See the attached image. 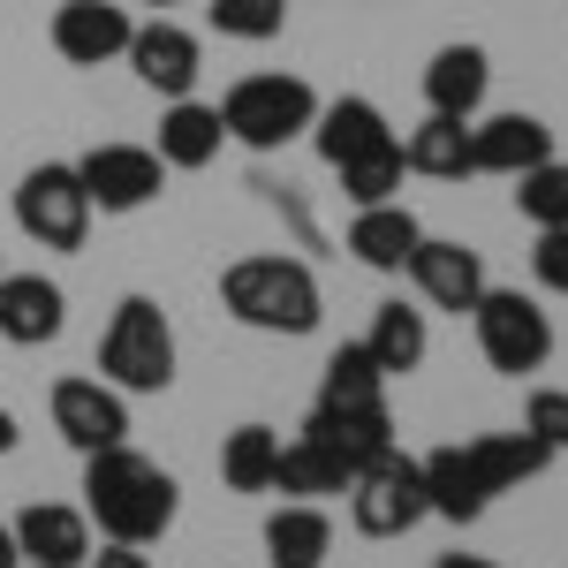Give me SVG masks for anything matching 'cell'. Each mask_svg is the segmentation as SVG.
Listing matches in <instances>:
<instances>
[{"label": "cell", "instance_id": "1", "mask_svg": "<svg viewBox=\"0 0 568 568\" xmlns=\"http://www.w3.org/2000/svg\"><path fill=\"white\" fill-rule=\"evenodd\" d=\"M175 508H182V485L136 455L130 439L106 447V455H84V516L106 546H152L175 530Z\"/></svg>", "mask_w": 568, "mask_h": 568}, {"label": "cell", "instance_id": "2", "mask_svg": "<svg viewBox=\"0 0 568 568\" xmlns=\"http://www.w3.org/2000/svg\"><path fill=\"white\" fill-rule=\"evenodd\" d=\"M220 304L235 326H251V334H311L318 326V273L304 258H281V251H258V258H235L220 273Z\"/></svg>", "mask_w": 568, "mask_h": 568}, {"label": "cell", "instance_id": "3", "mask_svg": "<svg viewBox=\"0 0 568 568\" xmlns=\"http://www.w3.org/2000/svg\"><path fill=\"white\" fill-rule=\"evenodd\" d=\"M99 379L122 394H168L175 387V326L152 296H122L99 334Z\"/></svg>", "mask_w": 568, "mask_h": 568}, {"label": "cell", "instance_id": "4", "mask_svg": "<svg viewBox=\"0 0 568 568\" xmlns=\"http://www.w3.org/2000/svg\"><path fill=\"white\" fill-rule=\"evenodd\" d=\"M311 122H318V91L304 77H243V84H227V99H220V130H227V144H243V152H281Z\"/></svg>", "mask_w": 568, "mask_h": 568}, {"label": "cell", "instance_id": "5", "mask_svg": "<svg viewBox=\"0 0 568 568\" xmlns=\"http://www.w3.org/2000/svg\"><path fill=\"white\" fill-rule=\"evenodd\" d=\"M425 516H433V500H425V463L417 455L387 447L379 463H364L349 478V524L364 538H409Z\"/></svg>", "mask_w": 568, "mask_h": 568}, {"label": "cell", "instance_id": "6", "mask_svg": "<svg viewBox=\"0 0 568 568\" xmlns=\"http://www.w3.org/2000/svg\"><path fill=\"white\" fill-rule=\"evenodd\" d=\"M470 326H478V349L500 379L546 372V356H554V318H546L538 296H524V288H485L478 311H470Z\"/></svg>", "mask_w": 568, "mask_h": 568}, {"label": "cell", "instance_id": "7", "mask_svg": "<svg viewBox=\"0 0 568 568\" xmlns=\"http://www.w3.org/2000/svg\"><path fill=\"white\" fill-rule=\"evenodd\" d=\"M16 227L39 251H84L91 197H84V182H77V160H39L31 175L16 182Z\"/></svg>", "mask_w": 568, "mask_h": 568}, {"label": "cell", "instance_id": "8", "mask_svg": "<svg viewBox=\"0 0 568 568\" xmlns=\"http://www.w3.org/2000/svg\"><path fill=\"white\" fill-rule=\"evenodd\" d=\"M77 182H84L91 213H144L168 190V160L152 144H91L77 160Z\"/></svg>", "mask_w": 568, "mask_h": 568}, {"label": "cell", "instance_id": "9", "mask_svg": "<svg viewBox=\"0 0 568 568\" xmlns=\"http://www.w3.org/2000/svg\"><path fill=\"white\" fill-rule=\"evenodd\" d=\"M53 433L77 455H106L130 439V402L106 379H53Z\"/></svg>", "mask_w": 568, "mask_h": 568}, {"label": "cell", "instance_id": "10", "mask_svg": "<svg viewBox=\"0 0 568 568\" xmlns=\"http://www.w3.org/2000/svg\"><path fill=\"white\" fill-rule=\"evenodd\" d=\"M402 273H409V288H417L433 311H455V318H470L478 296L493 288V281H485V258L470 251V243H447V235H425Z\"/></svg>", "mask_w": 568, "mask_h": 568}, {"label": "cell", "instance_id": "11", "mask_svg": "<svg viewBox=\"0 0 568 568\" xmlns=\"http://www.w3.org/2000/svg\"><path fill=\"white\" fill-rule=\"evenodd\" d=\"M130 69L144 91H160V99H190L197 77H205V45L190 39L182 23L168 16H152V23H136L130 31Z\"/></svg>", "mask_w": 568, "mask_h": 568}, {"label": "cell", "instance_id": "12", "mask_svg": "<svg viewBox=\"0 0 568 568\" xmlns=\"http://www.w3.org/2000/svg\"><path fill=\"white\" fill-rule=\"evenodd\" d=\"M130 8H114V0H61L53 8V53L69 69H106L114 53H130Z\"/></svg>", "mask_w": 568, "mask_h": 568}, {"label": "cell", "instance_id": "13", "mask_svg": "<svg viewBox=\"0 0 568 568\" xmlns=\"http://www.w3.org/2000/svg\"><path fill=\"white\" fill-rule=\"evenodd\" d=\"M69 326V296L45 273H0V342L16 349H45Z\"/></svg>", "mask_w": 568, "mask_h": 568}, {"label": "cell", "instance_id": "14", "mask_svg": "<svg viewBox=\"0 0 568 568\" xmlns=\"http://www.w3.org/2000/svg\"><path fill=\"white\" fill-rule=\"evenodd\" d=\"M311 144H318V160H326V168H349V160H372V152H387V144H402V136L387 130V114H379L364 91H342V99H326V106H318Z\"/></svg>", "mask_w": 568, "mask_h": 568}, {"label": "cell", "instance_id": "15", "mask_svg": "<svg viewBox=\"0 0 568 568\" xmlns=\"http://www.w3.org/2000/svg\"><path fill=\"white\" fill-rule=\"evenodd\" d=\"M16 546L31 568H84L91 561V516L84 508H61V500H31L16 516Z\"/></svg>", "mask_w": 568, "mask_h": 568}, {"label": "cell", "instance_id": "16", "mask_svg": "<svg viewBox=\"0 0 568 568\" xmlns=\"http://www.w3.org/2000/svg\"><path fill=\"white\" fill-rule=\"evenodd\" d=\"M470 152H478V175L516 182V175L554 160V130L538 114H485V122H470Z\"/></svg>", "mask_w": 568, "mask_h": 568}, {"label": "cell", "instance_id": "17", "mask_svg": "<svg viewBox=\"0 0 568 568\" xmlns=\"http://www.w3.org/2000/svg\"><path fill=\"white\" fill-rule=\"evenodd\" d=\"M485 91H493V61H485V45H439L433 61H425V114L478 122Z\"/></svg>", "mask_w": 568, "mask_h": 568}, {"label": "cell", "instance_id": "18", "mask_svg": "<svg viewBox=\"0 0 568 568\" xmlns=\"http://www.w3.org/2000/svg\"><path fill=\"white\" fill-rule=\"evenodd\" d=\"M311 409H326V417H387V372L372 364L364 342H342L326 356V379H318Z\"/></svg>", "mask_w": 568, "mask_h": 568}, {"label": "cell", "instance_id": "19", "mask_svg": "<svg viewBox=\"0 0 568 568\" xmlns=\"http://www.w3.org/2000/svg\"><path fill=\"white\" fill-rule=\"evenodd\" d=\"M417 243H425V220L409 213L402 197H394V205H356V220H349V258L356 265H372V273H402Z\"/></svg>", "mask_w": 568, "mask_h": 568}, {"label": "cell", "instance_id": "20", "mask_svg": "<svg viewBox=\"0 0 568 568\" xmlns=\"http://www.w3.org/2000/svg\"><path fill=\"white\" fill-rule=\"evenodd\" d=\"M463 455H470V470H478V485L500 500V493H516V485H530L546 463H554V447L538 433H478L463 439Z\"/></svg>", "mask_w": 568, "mask_h": 568}, {"label": "cell", "instance_id": "21", "mask_svg": "<svg viewBox=\"0 0 568 568\" xmlns=\"http://www.w3.org/2000/svg\"><path fill=\"white\" fill-rule=\"evenodd\" d=\"M220 144H227V130H220V106H205V99H168V114H160V160L168 168H182V175H197V168H213Z\"/></svg>", "mask_w": 568, "mask_h": 568}, {"label": "cell", "instance_id": "22", "mask_svg": "<svg viewBox=\"0 0 568 568\" xmlns=\"http://www.w3.org/2000/svg\"><path fill=\"white\" fill-rule=\"evenodd\" d=\"M334 554V524L318 500H288L265 516V568H326Z\"/></svg>", "mask_w": 568, "mask_h": 568}, {"label": "cell", "instance_id": "23", "mask_svg": "<svg viewBox=\"0 0 568 568\" xmlns=\"http://www.w3.org/2000/svg\"><path fill=\"white\" fill-rule=\"evenodd\" d=\"M402 168L425 182H463L478 175V152H470V122H447V114H425L417 130L402 136Z\"/></svg>", "mask_w": 568, "mask_h": 568}, {"label": "cell", "instance_id": "24", "mask_svg": "<svg viewBox=\"0 0 568 568\" xmlns=\"http://www.w3.org/2000/svg\"><path fill=\"white\" fill-rule=\"evenodd\" d=\"M417 463H425V500H433V516H447V524H478L485 508H493V493L478 485L470 455H463V439H447V447L417 455Z\"/></svg>", "mask_w": 568, "mask_h": 568}, {"label": "cell", "instance_id": "25", "mask_svg": "<svg viewBox=\"0 0 568 568\" xmlns=\"http://www.w3.org/2000/svg\"><path fill=\"white\" fill-rule=\"evenodd\" d=\"M364 349H372V364L387 372V379H409L425 356H433V326H425V311L417 304H379L372 311V334H364Z\"/></svg>", "mask_w": 568, "mask_h": 568}, {"label": "cell", "instance_id": "26", "mask_svg": "<svg viewBox=\"0 0 568 568\" xmlns=\"http://www.w3.org/2000/svg\"><path fill=\"white\" fill-rule=\"evenodd\" d=\"M273 493H296V500H326V493H349V463L326 447V439H281V478H273Z\"/></svg>", "mask_w": 568, "mask_h": 568}, {"label": "cell", "instance_id": "27", "mask_svg": "<svg viewBox=\"0 0 568 568\" xmlns=\"http://www.w3.org/2000/svg\"><path fill=\"white\" fill-rule=\"evenodd\" d=\"M220 478H227V493H273V478H281V433L273 425H235L220 439Z\"/></svg>", "mask_w": 568, "mask_h": 568}, {"label": "cell", "instance_id": "28", "mask_svg": "<svg viewBox=\"0 0 568 568\" xmlns=\"http://www.w3.org/2000/svg\"><path fill=\"white\" fill-rule=\"evenodd\" d=\"M304 433H311V439H326V447L349 463V478H356L364 463H379V455L394 447V417H326V409H311Z\"/></svg>", "mask_w": 568, "mask_h": 568}, {"label": "cell", "instance_id": "29", "mask_svg": "<svg viewBox=\"0 0 568 568\" xmlns=\"http://www.w3.org/2000/svg\"><path fill=\"white\" fill-rule=\"evenodd\" d=\"M516 213L530 227H568V160H546V168L516 175Z\"/></svg>", "mask_w": 568, "mask_h": 568}, {"label": "cell", "instance_id": "30", "mask_svg": "<svg viewBox=\"0 0 568 568\" xmlns=\"http://www.w3.org/2000/svg\"><path fill=\"white\" fill-rule=\"evenodd\" d=\"M342 175V197L349 205H394L402 197V144H387V152H372V160H349V168H334Z\"/></svg>", "mask_w": 568, "mask_h": 568}, {"label": "cell", "instance_id": "31", "mask_svg": "<svg viewBox=\"0 0 568 568\" xmlns=\"http://www.w3.org/2000/svg\"><path fill=\"white\" fill-rule=\"evenodd\" d=\"M205 16H213L220 39L265 45V39H281V23H288V0H213Z\"/></svg>", "mask_w": 568, "mask_h": 568}, {"label": "cell", "instance_id": "32", "mask_svg": "<svg viewBox=\"0 0 568 568\" xmlns=\"http://www.w3.org/2000/svg\"><path fill=\"white\" fill-rule=\"evenodd\" d=\"M524 433H538L554 455H568V394H561V387H538V394H530Z\"/></svg>", "mask_w": 568, "mask_h": 568}, {"label": "cell", "instance_id": "33", "mask_svg": "<svg viewBox=\"0 0 568 568\" xmlns=\"http://www.w3.org/2000/svg\"><path fill=\"white\" fill-rule=\"evenodd\" d=\"M530 273H538V288H546V296H568V227H538Z\"/></svg>", "mask_w": 568, "mask_h": 568}, {"label": "cell", "instance_id": "34", "mask_svg": "<svg viewBox=\"0 0 568 568\" xmlns=\"http://www.w3.org/2000/svg\"><path fill=\"white\" fill-rule=\"evenodd\" d=\"M84 568H152V561H144V546H106V554H91Z\"/></svg>", "mask_w": 568, "mask_h": 568}, {"label": "cell", "instance_id": "35", "mask_svg": "<svg viewBox=\"0 0 568 568\" xmlns=\"http://www.w3.org/2000/svg\"><path fill=\"white\" fill-rule=\"evenodd\" d=\"M16 439H23V433H16V409L0 402V455H16Z\"/></svg>", "mask_w": 568, "mask_h": 568}, {"label": "cell", "instance_id": "36", "mask_svg": "<svg viewBox=\"0 0 568 568\" xmlns=\"http://www.w3.org/2000/svg\"><path fill=\"white\" fill-rule=\"evenodd\" d=\"M0 568H23V546H16V530L0 524Z\"/></svg>", "mask_w": 568, "mask_h": 568}, {"label": "cell", "instance_id": "37", "mask_svg": "<svg viewBox=\"0 0 568 568\" xmlns=\"http://www.w3.org/2000/svg\"><path fill=\"white\" fill-rule=\"evenodd\" d=\"M433 568H500V561H485V554H447V561H433Z\"/></svg>", "mask_w": 568, "mask_h": 568}, {"label": "cell", "instance_id": "38", "mask_svg": "<svg viewBox=\"0 0 568 568\" xmlns=\"http://www.w3.org/2000/svg\"><path fill=\"white\" fill-rule=\"evenodd\" d=\"M136 8H182V0H136Z\"/></svg>", "mask_w": 568, "mask_h": 568}]
</instances>
